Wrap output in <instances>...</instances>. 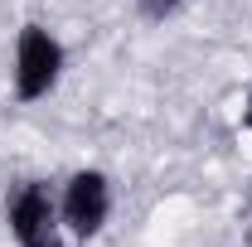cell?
Returning <instances> with one entry per match:
<instances>
[{
  "label": "cell",
  "instance_id": "6da1fadb",
  "mask_svg": "<svg viewBox=\"0 0 252 247\" xmlns=\"http://www.w3.org/2000/svg\"><path fill=\"white\" fill-rule=\"evenodd\" d=\"M63 68H68V49L54 30L44 25H25L15 34V68H10V83L20 102H39L63 83Z\"/></svg>",
  "mask_w": 252,
  "mask_h": 247
},
{
  "label": "cell",
  "instance_id": "7a4b0ae2",
  "mask_svg": "<svg viewBox=\"0 0 252 247\" xmlns=\"http://www.w3.org/2000/svg\"><path fill=\"white\" fill-rule=\"evenodd\" d=\"M112 180H107V170H73L68 175V185L59 194V223L63 233H73L78 243H88L97 238L102 228H107V218H112Z\"/></svg>",
  "mask_w": 252,
  "mask_h": 247
},
{
  "label": "cell",
  "instance_id": "3957f363",
  "mask_svg": "<svg viewBox=\"0 0 252 247\" xmlns=\"http://www.w3.org/2000/svg\"><path fill=\"white\" fill-rule=\"evenodd\" d=\"M5 223L20 247H63V223H59V199L44 180H25L5 199Z\"/></svg>",
  "mask_w": 252,
  "mask_h": 247
},
{
  "label": "cell",
  "instance_id": "277c9868",
  "mask_svg": "<svg viewBox=\"0 0 252 247\" xmlns=\"http://www.w3.org/2000/svg\"><path fill=\"white\" fill-rule=\"evenodd\" d=\"M180 5H185V0H136V15H141L146 25H165L170 15H180Z\"/></svg>",
  "mask_w": 252,
  "mask_h": 247
},
{
  "label": "cell",
  "instance_id": "5b68a950",
  "mask_svg": "<svg viewBox=\"0 0 252 247\" xmlns=\"http://www.w3.org/2000/svg\"><path fill=\"white\" fill-rule=\"evenodd\" d=\"M243 126H248V136H252V93H248V102H243Z\"/></svg>",
  "mask_w": 252,
  "mask_h": 247
},
{
  "label": "cell",
  "instance_id": "8992f818",
  "mask_svg": "<svg viewBox=\"0 0 252 247\" xmlns=\"http://www.w3.org/2000/svg\"><path fill=\"white\" fill-rule=\"evenodd\" d=\"M248 209H252V185H248Z\"/></svg>",
  "mask_w": 252,
  "mask_h": 247
}]
</instances>
